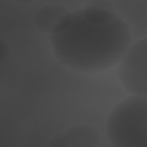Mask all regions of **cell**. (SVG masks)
Returning a JSON list of instances; mask_svg holds the SVG:
<instances>
[{
    "mask_svg": "<svg viewBox=\"0 0 147 147\" xmlns=\"http://www.w3.org/2000/svg\"><path fill=\"white\" fill-rule=\"evenodd\" d=\"M118 66V78L126 92L131 95L147 94V40L138 38L131 42Z\"/></svg>",
    "mask_w": 147,
    "mask_h": 147,
    "instance_id": "obj_3",
    "label": "cell"
},
{
    "mask_svg": "<svg viewBox=\"0 0 147 147\" xmlns=\"http://www.w3.org/2000/svg\"><path fill=\"white\" fill-rule=\"evenodd\" d=\"M131 42L130 24L114 11L97 5L64 12L50 31L55 59L85 75L114 67Z\"/></svg>",
    "mask_w": 147,
    "mask_h": 147,
    "instance_id": "obj_1",
    "label": "cell"
},
{
    "mask_svg": "<svg viewBox=\"0 0 147 147\" xmlns=\"http://www.w3.org/2000/svg\"><path fill=\"white\" fill-rule=\"evenodd\" d=\"M106 133L114 147H147V99L131 95L118 102L107 116Z\"/></svg>",
    "mask_w": 147,
    "mask_h": 147,
    "instance_id": "obj_2",
    "label": "cell"
},
{
    "mask_svg": "<svg viewBox=\"0 0 147 147\" xmlns=\"http://www.w3.org/2000/svg\"><path fill=\"white\" fill-rule=\"evenodd\" d=\"M100 144L99 131L88 125H76L50 140V145L59 147H95Z\"/></svg>",
    "mask_w": 147,
    "mask_h": 147,
    "instance_id": "obj_4",
    "label": "cell"
},
{
    "mask_svg": "<svg viewBox=\"0 0 147 147\" xmlns=\"http://www.w3.org/2000/svg\"><path fill=\"white\" fill-rule=\"evenodd\" d=\"M7 55H9V47H7L2 40H0V62H2Z\"/></svg>",
    "mask_w": 147,
    "mask_h": 147,
    "instance_id": "obj_6",
    "label": "cell"
},
{
    "mask_svg": "<svg viewBox=\"0 0 147 147\" xmlns=\"http://www.w3.org/2000/svg\"><path fill=\"white\" fill-rule=\"evenodd\" d=\"M64 12H66V11H64L62 7H59V5H45V7H42V9L36 12V16H35L36 26H38L40 30L50 33L52 28L57 24V21L64 16Z\"/></svg>",
    "mask_w": 147,
    "mask_h": 147,
    "instance_id": "obj_5",
    "label": "cell"
}]
</instances>
